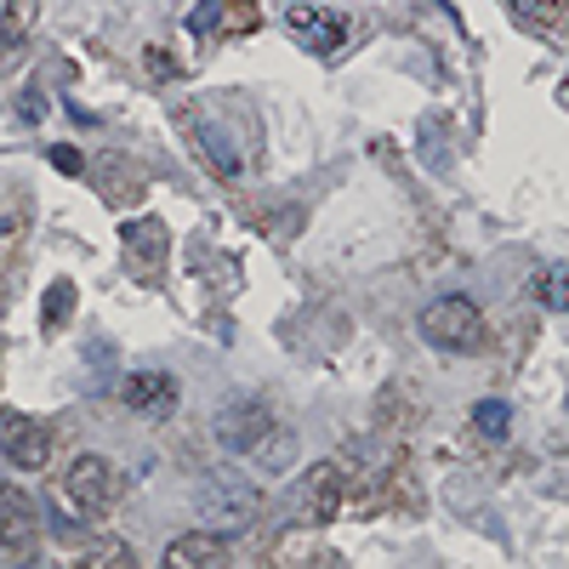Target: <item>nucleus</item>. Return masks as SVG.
Listing matches in <instances>:
<instances>
[{
	"label": "nucleus",
	"instance_id": "1",
	"mask_svg": "<svg viewBox=\"0 0 569 569\" xmlns=\"http://www.w3.org/2000/svg\"><path fill=\"white\" fill-rule=\"evenodd\" d=\"M58 524L63 530H81V524H97V518H109L114 502H120V479L103 456H74L69 473L58 479Z\"/></svg>",
	"mask_w": 569,
	"mask_h": 569
},
{
	"label": "nucleus",
	"instance_id": "2",
	"mask_svg": "<svg viewBox=\"0 0 569 569\" xmlns=\"http://www.w3.org/2000/svg\"><path fill=\"white\" fill-rule=\"evenodd\" d=\"M416 331H422L428 348H444V354H473L479 342H484V313H479V302H467V296H438V302H428V308H422Z\"/></svg>",
	"mask_w": 569,
	"mask_h": 569
},
{
	"label": "nucleus",
	"instance_id": "3",
	"mask_svg": "<svg viewBox=\"0 0 569 569\" xmlns=\"http://www.w3.org/2000/svg\"><path fill=\"white\" fill-rule=\"evenodd\" d=\"M46 547V518L40 502L23 484H0V553L12 564H35Z\"/></svg>",
	"mask_w": 569,
	"mask_h": 569
},
{
	"label": "nucleus",
	"instance_id": "4",
	"mask_svg": "<svg viewBox=\"0 0 569 569\" xmlns=\"http://www.w3.org/2000/svg\"><path fill=\"white\" fill-rule=\"evenodd\" d=\"M342 502H348V467L342 461H319L302 473V484H296V524L302 530H325L331 518L342 512Z\"/></svg>",
	"mask_w": 569,
	"mask_h": 569
},
{
	"label": "nucleus",
	"instance_id": "5",
	"mask_svg": "<svg viewBox=\"0 0 569 569\" xmlns=\"http://www.w3.org/2000/svg\"><path fill=\"white\" fill-rule=\"evenodd\" d=\"M0 456H7L17 473H40L46 461H52V428L40 422V416H0Z\"/></svg>",
	"mask_w": 569,
	"mask_h": 569
},
{
	"label": "nucleus",
	"instance_id": "6",
	"mask_svg": "<svg viewBox=\"0 0 569 569\" xmlns=\"http://www.w3.org/2000/svg\"><path fill=\"white\" fill-rule=\"evenodd\" d=\"M217 438H222V450H234V456H251V444L274 428V416H268L262 399H251V393H239V399H228L217 410Z\"/></svg>",
	"mask_w": 569,
	"mask_h": 569
},
{
	"label": "nucleus",
	"instance_id": "7",
	"mask_svg": "<svg viewBox=\"0 0 569 569\" xmlns=\"http://www.w3.org/2000/svg\"><path fill=\"white\" fill-rule=\"evenodd\" d=\"M257 569H336V553L319 541V530H302V524H285Z\"/></svg>",
	"mask_w": 569,
	"mask_h": 569
},
{
	"label": "nucleus",
	"instance_id": "8",
	"mask_svg": "<svg viewBox=\"0 0 569 569\" xmlns=\"http://www.w3.org/2000/svg\"><path fill=\"white\" fill-rule=\"evenodd\" d=\"M285 29L296 35V46H308L313 58H331L348 46V17L325 12V7H290L285 12Z\"/></svg>",
	"mask_w": 569,
	"mask_h": 569
},
{
	"label": "nucleus",
	"instance_id": "9",
	"mask_svg": "<svg viewBox=\"0 0 569 569\" xmlns=\"http://www.w3.org/2000/svg\"><path fill=\"white\" fill-rule=\"evenodd\" d=\"M160 569H228V535L222 530H188L165 547Z\"/></svg>",
	"mask_w": 569,
	"mask_h": 569
},
{
	"label": "nucleus",
	"instance_id": "10",
	"mask_svg": "<svg viewBox=\"0 0 569 569\" xmlns=\"http://www.w3.org/2000/svg\"><path fill=\"white\" fill-rule=\"evenodd\" d=\"M120 245H126V257L143 268V280H154L165 268V251H171V228L160 217H132L126 228H120Z\"/></svg>",
	"mask_w": 569,
	"mask_h": 569
},
{
	"label": "nucleus",
	"instance_id": "11",
	"mask_svg": "<svg viewBox=\"0 0 569 569\" xmlns=\"http://www.w3.org/2000/svg\"><path fill=\"white\" fill-rule=\"evenodd\" d=\"M120 405L137 410V416H171L177 410V382H171L165 370H132V376L120 382Z\"/></svg>",
	"mask_w": 569,
	"mask_h": 569
},
{
	"label": "nucleus",
	"instance_id": "12",
	"mask_svg": "<svg viewBox=\"0 0 569 569\" xmlns=\"http://www.w3.org/2000/svg\"><path fill=\"white\" fill-rule=\"evenodd\" d=\"M183 132L194 137V154H200V165H211V177H222V183H239V148L222 137L211 120H200V114H183Z\"/></svg>",
	"mask_w": 569,
	"mask_h": 569
},
{
	"label": "nucleus",
	"instance_id": "13",
	"mask_svg": "<svg viewBox=\"0 0 569 569\" xmlns=\"http://www.w3.org/2000/svg\"><path fill=\"white\" fill-rule=\"evenodd\" d=\"M290 461H296V433L280 428V422L251 444V467H262V473H285Z\"/></svg>",
	"mask_w": 569,
	"mask_h": 569
},
{
	"label": "nucleus",
	"instance_id": "14",
	"mask_svg": "<svg viewBox=\"0 0 569 569\" xmlns=\"http://www.w3.org/2000/svg\"><path fill=\"white\" fill-rule=\"evenodd\" d=\"M69 569H137V553L120 535H103V541H86L81 558H74Z\"/></svg>",
	"mask_w": 569,
	"mask_h": 569
},
{
	"label": "nucleus",
	"instance_id": "15",
	"mask_svg": "<svg viewBox=\"0 0 569 569\" xmlns=\"http://www.w3.org/2000/svg\"><path fill=\"white\" fill-rule=\"evenodd\" d=\"M35 17H40V12H35V0H12V7L0 12V58H7L12 46L35 29Z\"/></svg>",
	"mask_w": 569,
	"mask_h": 569
},
{
	"label": "nucleus",
	"instance_id": "16",
	"mask_svg": "<svg viewBox=\"0 0 569 569\" xmlns=\"http://www.w3.org/2000/svg\"><path fill=\"white\" fill-rule=\"evenodd\" d=\"M69 313H74V280H52V285H46V302H40V325L63 331Z\"/></svg>",
	"mask_w": 569,
	"mask_h": 569
},
{
	"label": "nucleus",
	"instance_id": "17",
	"mask_svg": "<svg viewBox=\"0 0 569 569\" xmlns=\"http://www.w3.org/2000/svg\"><path fill=\"white\" fill-rule=\"evenodd\" d=\"M473 428H479L484 438H507V428H512V410H507L502 399H484V405L473 410Z\"/></svg>",
	"mask_w": 569,
	"mask_h": 569
},
{
	"label": "nucleus",
	"instance_id": "18",
	"mask_svg": "<svg viewBox=\"0 0 569 569\" xmlns=\"http://www.w3.org/2000/svg\"><path fill=\"white\" fill-rule=\"evenodd\" d=\"M262 23V12L257 7H228V12H211V29H222V35H251Z\"/></svg>",
	"mask_w": 569,
	"mask_h": 569
},
{
	"label": "nucleus",
	"instance_id": "19",
	"mask_svg": "<svg viewBox=\"0 0 569 569\" xmlns=\"http://www.w3.org/2000/svg\"><path fill=\"white\" fill-rule=\"evenodd\" d=\"M541 302H547L553 313H564V302H569V274H564V268H541Z\"/></svg>",
	"mask_w": 569,
	"mask_h": 569
},
{
	"label": "nucleus",
	"instance_id": "20",
	"mask_svg": "<svg viewBox=\"0 0 569 569\" xmlns=\"http://www.w3.org/2000/svg\"><path fill=\"white\" fill-rule=\"evenodd\" d=\"M262 228L274 234V239H290L296 228H302V211L296 206H280V211H262Z\"/></svg>",
	"mask_w": 569,
	"mask_h": 569
},
{
	"label": "nucleus",
	"instance_id": "21",
	"mask_svg": "<svg viewBox=\"0 0 569 569\" xmlns=\"http://www.w3.org/2000/svg\"><path fill=\"white\" fill-rule=\"evenodd\" d=\"M46 160H52L58 171H69V177H81V171H86V160H81V148H69V143H58V148H52V154H46Z\"/></svg>",
	"mask_w": 569,
	"mask_h": 569
},
{
	"label": "nucleus",
	"instance_id": "22",
	"mask_svg": "<svg viewBox=\"0 0 569 569\" xmlns=\"http://www.w3.org/2000/svg\"><path fill=\"white\" fill-rule=\"evenodd\" d=\"M143 63H148V74H160V81H165V74H177V63H171L165 52H148Z\"/></svg>",
	"mask_w": 569,
	"mask_h": 569
}]
</instances>
